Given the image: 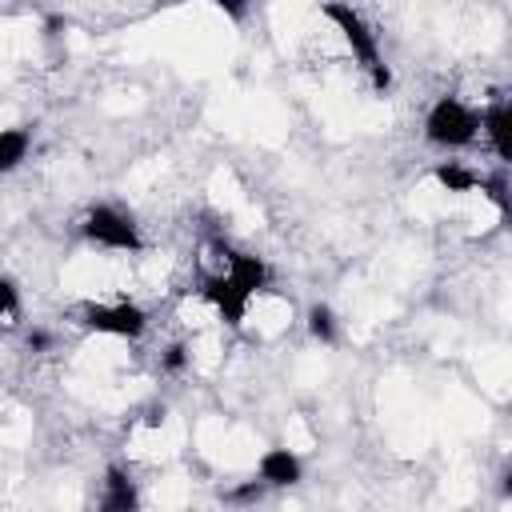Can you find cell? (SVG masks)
Wrapping results in <instances>:
<instances>
[{
    "label": "cell",
    "instance_id": "1",
    "mask_svg": "<svg viewBox=\"0 0 512 512\" xmlns=\"http://www.w3.org/2000/svg\"><path fill=\"white\" fill-rule=\"evenodd\" d=\"M320 12L340 28V36H344V44L352 48V60L368 72V80H372V88L376 92H388L392 88V72H388V64L380 60V44H376V32L364 24V16L352 8V4H344V0H324L320 4Z\"/></svg>",
    "mask_w": 512,
    "mask_h": 512
},
{
    "label": "cell",
    "instance_id": "2",
    "mask_svg": "<svg viewBox=\"0 0 512 512\" xmlns=\"http://www.w3.org/2000/svg\"><path fill=\"white\" fill-rule=\"evenodd\" d=\"M476 132H480V116L456 96L436 100L428 120H424V136L432 144H440V148H464V144L476 140Z\"/></svg>",
    "mask_w": 512,
    "mask_h": 512
},
{
    "label": "cell",
    "instance_id": "3",
    "mask_svg": "<svg viewBox=\"0 0 512 512\" xmlns=\"http://www.w3.org/2000/svg\"><path fill=\"white\" fill-rule=\"evenodd\" d=\"M84 236L100 248H116V252H140V232L132 224V216H124L112 204H96L84 216Z\"/></svg>",
    "mask_w": 512,
    "mask_h": 512
},
{
    "label": "cell",
    "instance_id": "4",
    "mask_svg": "<svg viewBox=\"0 0 512 512\" xmlns=\"http://www.w3.org/2000/svg\"><path fill=\"white\" fill-rule=\"evenodd\" d=\"M80 324L104 336H140L148 324V312L132 300H116V304H84L80 308Z\"/></svg>",
    "mask_w": 512,
    "mask_h": 512
},
{
    "label": "cell",
    "instance_id": "5",
    "mask_svg": "<svg viewBox=\"0 0 512 512\" xmlns=\"http://www.w3.org/2000/svg\"><path fill=\"white\" fill-rule=\"evenodd\" d=\"M480 128H484V136H488L492 152L508 164V160H512V108H508V100H504V96H496V100L488 104V112L480 116Z\"/></svg>",
    "mask_w": 512,
    "mask_h": 512
},
{
    "label": "cell",
    "instance_id": "6",
    "mask_svg": "<svg viewBox=\"0 0 512 512\" xmlns=\"http://www.w3.org/2000/svg\"><path fill=\"white\" fill-rule=\"evenodd\" d=\"M260 480H264L268 488H288V484H296V480H300V456L288 452V448H268V452L260 456Z\"/></svg>",
    "mask_w": 512,
    "mask_h": 512
},
{
    "label": "cell",
    "instance_id": "7",
    "mask_svg": "<svg viewBox=\"0 0 512 512\" xmlns=\"http://www.w3.org/2000/svg\"><path fill=\"white\" fill-rule=\"evenodd\" d=\"M136 484H132V476L124 472V468H108V476H104V496H100V508H108V512H132L136 508Z\"/></svg>",
    "mask_w": 512,
    "mask_h": 512
},
{
    "label": "cell",
    "instance_id": "8",
    "mask_svg": "<svg viewBox=\"0 0 512 512\" xmlns=\"http://www.w3.org/2000/svg\"><path fill=\"white\" fill-rule=\"evenodd\" d=\"M436 180H440V188H448V192H472L476 184H480V172H472L468 164H460V160H448V164H436V172H432Z\"/></svg>",
    "mask_w": 512,
    "mask_h": 512
},
{
    "label": "cell",
    "instance_id": "9",
    "mask_svg": "<svg viewBox=\"0 0 512 512\" xmlns=\"http://www.w3.org/2000/svg\"><path fill=\"white\" fill-rule=\"evenodd\" d=\"M32 136L24 128H0V172H12L28 156Z\"/></svg>",
    "mask_w": 512,
    "mask_h": 512
},
{
    "label": "cell",
    "instance_id": "10",
    "mask_svg": "<svg viewBox=\"0 0 512 512\" xmlns=\"http://www.w3.org/2000/svg\"><path fill=\"white\" fill-rule=\"evenodd\" d=\"M308 332H312V340H320V344H332V340H336V316H332L328 304H312V308H308Z\"/></svg>",
    "mask_w": 512,
    "mask_h": 512
},
{
    "label": "cell",
    "instance_id": "11",
    "mask_svg": "<svg viewBox=\"0 0 512 512\" xmlns=\"http://www.w3.org/2000/svg\"><path fill=\"white\" fill-rule=\"evenodd\" d=\"M16 320H20V296H16L12 280H8V276H0V332L16 328Z\"/></svg>",
    "mask_w": 512,
    "mask_h": 512
},
{
    "label": "cell",
    "instance_id": "12",
    "mask_svg": "<svg viewBox=\"0 0 512 512\" xmlns=\"http://www.w3.org/2000/svg\"><path fill=\"white\" fill-rule=\"evenodd\" d=\"M160 368H164V372H184V368H188V348H184V344H172V348H164V356H160Z\"/></svg>",
    "mask_w": 512,
    "mask_h": 512
},
{
    "label": "cell",
    "instance_id": "13",
    "mask_svg": "<svg viewBox=\"0 0 512 512\" xmlns=\"http://www.w3.org/2000/svg\"><path fill=\"white\" fill-rule=\"evenodd\" d=\"M264 492H268V484H264V480H248V484L232 488V492H228V500H236V504H252V500H260Z\"/></svg>",
    "mask_w": 512,
    "mask_h": 512
},
{
    "label": "cell",
    "instance_id": "14",
    "mask_svg": "<svg viewBox=\"0 0 512 512\" xmlns=\"http://www.w3.org/2000/svg\"><path fill=\"white\" fill-rule=\"evenodd\" d=\"M224 16H232V20H244V12H248V0H212Z\"/></svg>",
    "mask_w": 512,
    "mask_h": 512
},
{
    "label": "cell",
    "instance_id": "15",
    "mask_svg": "<svg viewBox=\"0 0 512 512\" xmlns=\"http://www.w3.org/2000/svg\"><path fill=\"white\" fill-rule=\"evenodd\" d=\"M48 344H52V336H48L44 328H36V332H28V348H32V352H44Z\"/></svg>",
    "mask_w": 512,
    "mask_h": 512
}]
</instances>
